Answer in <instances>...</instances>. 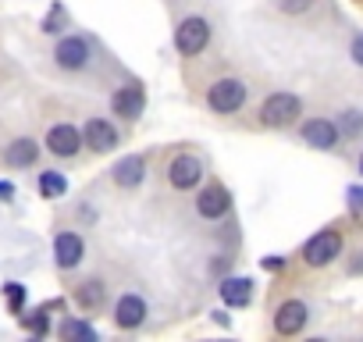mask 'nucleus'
<instances>
[{
  "label": "nucleus",
  "mask_w": 363,
  "mask_h": 342,
  "mask_svg": "<svg viewBox=\"0 0 363 342\" xmlns=\"http://www.w3.org/2000/svg\"><path fill=\"white\" fill-rule=\"evenodd\" d=\"M242 104H246V82H242V79L225 75V79H218V82L207 89V107H211L214 114H235Z\"/></svg>",
  "instance_id": "f257e3e1"
},
{
  "label": "nucleus",
  "mask_w": 363,
  "mask_h": 342,
  "mask_svg": "<svg viewBox=\"0 0 363 342\" xmlns=\"http://www.w3.org/2000/svg\"><path fill=\"white\" fill-rule=\"evenodd\" d=\"M299 114H303V104H299L296 93H271V96L260 104V121H264L267 128H285V125H292Z\"/></svg>",
  "instance_id": "f03ea898"
},
{
  "label": "nucleus",
  "mask_w": 363,
  "mask_h": 342,
  "mask_svg": "<svg viewBox=\"0 0 363 342\" xmlns=\"http://www.w3.org/2000/svg\"><path fill=\"white\" fill-rule=\"evenodd\" d=\"M207 43H211V26H207V18H200V15L186 18V22L174 29V47H178V54H186V57L203 54Z\"/></svg>",
  "instance_id": "7ed1b4c3"
},
{
  "label": "nucleus",
  "mask_w": 363,
  "mask_h": 342,
  "mask_svg": "<svg viewBox=\"0 0 363 342\" xmlns=\"http://www.w3.org/2000/svg\"><path fill=\"white\" fill-rule=\"evenodd\" d=\"M338 253H342V236H338L335 228H324V232L310 236L306 246H303V260H306L310 267H328Z\"/></svg>",
  "instance_id": "20e7f679"
},
{
  "label": "nucleus",
  "mask_w": 363,
  "mask_h": 342,
  "mask_svg": "<svg viewBox=\"0 0 363 342\" xmlns=\"http://www.w3.org/2000/svg\"><path fill=\"white\" fill-rule=\"evenodd\" d=\"M203 179V160L200 157H193V153H178L171 164H167V182L174 186V189H196V182Z\"/></svg>",
  "instance_id": "39448f33"
},
{
  "label": "nucleus",
  "mask_w": 363,
  "mask_h": 342,
  "mask_svg": "<svg viewBox=\"0 0 363 342\" xmlns=\"http://www.w3.org/2000/svg\"><path fill=\"white\" fill-rule=\"evenodd\" d=\"M54 61H57L65 72H82V68L89 65V43H86L82 36H68V40L57 43Z\"/></svg>",
  "instance_id": "423d86ee"
},
{
  "label": "nucleus",
  "mask_w": 363,
  "mask_h": 342,
  "mask_svg": "<svg viewBox=\"0 0 363 342\" xmlns=\"http://www.w3.org/2000/svg\"><path fill=\"white\" fill-rule=\"evenodd\" d=\"M306 317H310L306 303L285 299V303L274 310V331H278V335H299V331L306 328Z\"/></svg>",
  "instance_id": "0eeeda50"
},
{
  "label": "nucleus",
  "mask_w": 363,
  "mask_h": 342,
  "mask_svg": "<svg viewBox=\"0 0 363 342\" xmlns=\"http://www.w3.org/2000/svg\"><path fill=\"white\" fill-rule=\"evenodd\" d=\"M82 143L89 150H96V153H107V150L118 146V128L111 121H104V118H89L86 128H82Z\"/></svg>",
  "instance_id": "6e6552de"
},
{
  "label": "nucleus",
  "mask_w": 363,
  "mask_h": 342,
  "mask_svg": "<svg viewBox=\"0 0 363 342\" xmlns=\"http://www.w3.org/2000/svg\"><path fill=\"white\" fill-rule=\"evenodd\" d=\"M82 257H86V243H82V236L79 232H57V239H54V260H57V267H75V264H82Z\"/></svg>",
  "instance_id": "1a4fd4ad"
},
{
  "label": "nucleus",
  "mask_w": 363,
  "mask_h": 342,
  "mask_svg": "<svg viewBox=\"0 0 363 342\" xmlns=\"http://www.w3.org/2000/svg\"><path fill=\"white\" fill-rule=\"evenodd\" d=\"M228 207H232V197H228L225 186H207V189L196 197V211H200V218H207V221L225 218Z\"/></svg>",
  "instance_id": "9d476101"
},
{
  "label": "nucleus",
  "mask_w": 363,
  "mask_h": 342,
  "mask_svg": "<svg viewBox=\"0 0 363 342\" xmlns=\"http://www.w3.org/2000/svg\"><path fill=\"white\" fill-rule=\"evenodd\" d=\"M111 107H114V114H121L125 121H135V118L143 114V107H146L143 86H121V89L111 96Z\"/></svg>",
  "instance_id": "9b49d317"
},
{
  "label": "nucleus",
  "mask_w": 363,
  "mask_h": 342,
  "mask_svg": "<svg viewBox=\"0 0 363 342\" xmlns=\"http://www.w3.org/2000/svg\"><path fill=\"white\" fill-rule=\"evenodd\" d=\"M79 146H82V136H79L75 125H50V132H47V150H50V153H57V157H75Z\"/></svg>",
  "instance_id": "f8f14e48"
},
{
  "label": "nucleus",
  "mask_w": 363,
  "mask_h": 342,
  "mask_svg": "<svg viewBox=\"0 0 363 342\" xmlns=\"http://www.w3.org/2000/svg\"><path fill=\"white\" fill-rule=\"evenodd\" d=\"M143 321H146V299L135 296V292H125L114 303V324L118 328H139Z\"/></svg>",
  "instance_id": "ddd939ff"
},
{
  "label": "nucleus",
  "mask_w": 363,
  "mask_h": 342,
  "mask_svg": "<svg viewBox=\"0 0 363 342\" xmlns=\"http://www.w3.org/2000/svg\"><path fill=\"white\" fill-rule=\"evenodd\" d=\"M303 143H310L313 150H331L338 143V125L328 118H310L303 125Z\"/></svg>",
  "instance_id": "4468645a"
},
{
  "label": "nucleus",
  "mask_w": 363,
  "mask_h": 342,
  "mask_svg": "<svg viewBox=\"0 0 363 342\" xmlns=\"http://www.w3.org/2000/svg\"><path fill=\"white\" fill-rule=\"evenodd\" d=\"M114 182L121 186V189H135L143 179H146V160L139 157V153H132V157H125V160H118L114 164Z\"/></svg>",
  "instance_id": "2eb2a0df"
},
{
  "label": "nucleus",
  "mask_w": 363,
  "mask_h": 342,
  "mask_svg": "<svg viewBox=\"0 0 363 342\" xmlns=\"http://www.w3.org/2000/svg\"><path fill=\"white\" fill-rule=\"evenodd\" d=\"M36 157H40V146H36V139H15V143H8V150H4V160L11 164V167H29V164H36Z\"/></svg>",
  "instance_id": "dca6fc26"
},
{
  "label": "nucleus",
  "mask_w": 363,
  "mask_h": 342,
  "mask_svg": "<svg viewBox=\"0 0 363 342\" xmlns=\"http://www.w3.org/2000/svg\"><path fill=\"white\" fill-rule=\"evenodd\" d=\"M221 299H225V307H246L253 299V282L250 278H225L221 282Z\"/></svg>",
  "instance_id": "f3484780"
},
{
  "label": "nucleus",
  "mask_w": 363,
  "mask_h": 342,
  "mask_svg": "<svg viewBox=\"0 0 363 342\" xmlns=\"http://www.w3.org/2000/svg\"><path fill=\"white\" fill-rule=\"evenodd\" d=\"M65 189H68V179L61 175V171H43V175H40V193H43L47 200L65 197Z\"/></svg>",
  "instance_id": "a211bd4d"
},
{
  "label": "nucleus",
  "mask_w": 363,
  "mask_h": 342,
  "mask_svg": "<svg viewBox=\"0 0 363 342\" xmlns=\"http://www.w3.org/2000/svg\"><path fill=\"white\" fill-rule=\"evenodd\" d=\"M75 303H79L82 310L100 307V303H104V285H100V282H86V285H79V289H75Z\"/></svg>",
  "instance_id": "6ab92c4d"
},
{
  "label": "nucleus",
  "mask_w": 363,
  "mask_h": 342,
  "mask_svg": "<svg viewBox=\"0 0 363 342\" xmlns=\"http://www.w3.org/2000/svg\"><path fill=\"white\" fill-rule=\"evenodd\" d=\"M61 338H86V342H96V328H93V324H86V321L68 317V321L61 324Z\"/></svg>",
  "instance_id": "aec40b11"
},
{
  "label": "nucleus",
  "mask_w": 363,
  "mask_h": 342,
  "mask_svg": "<svg viewBox=\"0 0 363 342\" xmlns=\"http://www.w3.org/2000/svg\"><path fill=\"white\" fill-rule=\"evenodd\" d=\"M342 132L345 136H359L363 132V114L359 111H342Z\"/></svg>",
  "instance_id": "412c9836"
},
{
  "label": "nucleus",
  "mask_w": 363,
  "mask_h": 342,
  "mask_svg": "<svg viewBox=\"0 0 363 342\" xmlns=\"http://www.w3.org/2000/svg\"><path fill=\"white\" fill-rule=\"evenodd\" d=\"M61 26H65V8H61V4H54V8H50V15L43 18V33H61Z\"/></svg>",
  "instance_id": "4be33fe9"
},
{
  "label": "nucleus",
  "mask_w": 363,
  "mask_h": 342,
  "mask_svg": "<svg viewBox=\"0 0 363 342\" xmlns=\"http://www.w3.org/2000/svg\"><path fill=\"white\" fill-rule=\"evenodd\" d=\"M4 292H8V303H11V310L18 314V310H22V303H26V285H18V282H8V289H4Z\"/></svg>",
  "instance_id": "5701e85b"
},
{
  "label": "nucleus",
  "mask_w": 363,
  "mask_h": 342,
  "mask_svg": "<svg viewBox=\"0 0 363 342\" xmlns=\"http://www.w3.org/2000/svg\"><path fill=\"white\" fill-rule=\"evenodd\" d=\"M310 4H313V0H278V8L285 15H303V11H310Z\"/></svg>",
  "instance_id": "b1692460"
},
{
  "label": "nucleus",
  "mask_w": 363,
  "mask_h": 342,
  "mask_svg": "<svg viewBox=\"0 0 363 342\" xmlns=\"http://www.w3.org/2000/svg\"><path fill=\"white\" fill-rule=\"evenodd\" d=\"M349 54H352V61H356V65L363 68V33H359V36L352 40V47H349Z\"/></svg>",
  "instance_id": "393cba45"
},
{
  "label": "nucleus",
  "mask_w": 363,
  "mask_h": 342,
  "mask_svg": "<svg viewBox=\"0 0 363 342\" xmlns=\"http://www.w3.org/2000/svg\"><path fill=\"white\" fill-rule=\"evenodd\" d=\"M29 328L43 335V331H47V317H43V314H36V317H29Z\"/></svg>",
  "instance_id": "a878e982"
},
{
  "label": "nucleus",
  "mask_w": 363,
  "mask_h": 342,
  "mask_svg": "<svg viewBox=\"0 0 363 342\" xmlns=\"http://www.w3.org/2000/svg\"><path fill=\"white\" fill-rule=\"evenodd\" d=\"M349 204H352V207H363V186H352V189H349Z\"/></svg>",
  "instance_id": "bb28decb"
},
{
  "label": "nucleus",
  "mask_w": 363,
  "mask_h": 342,
  "mask_svg": "<svg viewBox=\"0 0 363 342\" xmlns=\"http://www.w3.org/2000/svg\"><path fill=\"white\" fill-rule=\"evenodd\" d=\"M264 267L278 271V267H285V257H267V260H264Z\"/></svg>",
  "instance_id": "cd10ccee"
},
{
  "label": "nucleus",
  "mask_w": 363,
  "mask_h": 342,
  "mask_svg": "<svg viewBox=\"0 0 363 342\" xmlns=\"http://www.w3.org/2000/svg\"><path fill=\"white\" fill-rule=\"evenodd\" d=\"M15 197V186L11 182H0V200H11Z\"/></svg>",
  "instance_id": "c85d7f7f"
},
{
  "label": "nucleus",
  "mask_w": 363,
  "mask_h": 342,
  "mask_svg": "<svg viewBox=\"0 0 363 342\" xmlns=\"http://www.w3.org/2000/svg\"><path fill=\"white\" fill-rule=\"evenodd\" d=\"M359 175H363V153H359Z\"/></svg>",
  "instance_id": "c756f323"
}]
</instances>
